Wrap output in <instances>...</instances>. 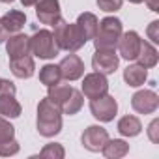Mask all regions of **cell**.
Wrapping results in <instances>:
<instances>
[{"instance_id": "obj_3", "label": "cell", "mask_w": 159, "mask_h": 159, "mask_svg": "<svg viewBox=\"0 0 159 159\" xmlns=\"http://www.w3.org/2000/svg\"><path fill=\"white\" fill-rule=\"evenodd\" d=\"M54 41L58 45V49H64V51H69V52H75L81 47L86 45V38L83 36V32L79 30L77 25H71V23H66L64 19L54 26Z\"/></svg>"}, {"instance_id": "obj_20", "label": "cell", "mask_w": 159, "mask_h": 159, "mask_svg": "<svg viewBox=\"0 0 159 159\" xmlns=\"http://www.w3.org/2000/svg\"><path fill=\"white\" fill-rule=\"evenodd\" d=\"M21 112H23V107L15 99V96H11V94L0 96V116H4V118H17V116H21Z\"/></svg>"}, {"instance_id": "obj_32", "label": "cell", "mask_w": 159, "mask_h": 159, "mask_svg": "<svg viewBox=\"0 0 159 159\" xmlns=\"http://www.w3.org/2000/svg\"><path fill=\"white\" fill-rule=\"evenodd\" d=\"M144 2L148 4V8L152 11H159V6H157V0H144Z\"/></svg>"}, {"instance_id": "obj_21", "label": "cell", "mask_w": 159, "mask_h": 159, "mask_svg": "<svg viewBox=\"0 0 159 159\" xmlns=\"http://www.w3.org/2000/svg\"><path fill=\"white\" fill-rule=\"evenodd\" d=\"M140 131H142V124H140V120L137 116L127 114V116L118 120V133L120 135H124V137H137Z\"/></svg>"}, {"instance_id": "obj_23", "label": "cell", "mask_w": 159, "mask_h": 159, "mask_svg": "<svg viewBox=\"0 0 159 159\" xmlns=\"http://www.w3.org/2000/svg\"><path fill=\"white\" fill-rule=\"evenodd\" d=\"M83 103H84V99H83V94L79 92V90H75V88H73V92L69 94V98H67V99L62 103L60 111H62V114L73 116V114H77L79 111L83 109Z\"/></svg>"}, {"instance_id": "obj_11", "label": "cell", "mask_w": 159, "mask_h": 159, "mask_svg": "<svg viewBox=\"0 0 159 159\" xmlns=\"http://www.w3.org/2000/svg\"><path fill=\"white\" fill-rule=\"evenodd\" d=\"M140 36L135 32V30H129V32H122L120 39H118V51H120V56L125 58V60H137V54L140 51Z\"/></svg>"}, {"instance_id": "obj_36", "label": "cell", "mask_w": 159, "mask_h": 159, "mask_svg": "<svg viewBox=\"0 0 159 159\" xmlns=\"http://www.w3.org/2000/svg\"><path fill=\"white\" fill-rule=\"evenodd\" d=\"M0 83H2V79H0Z\"/></svg>"}, {"instance_id": "obj_24", "label": "cell", "mask_w": 159, "mask_h": 159, "mask_svg": "<svg viewBox=\"0 0 159 159\" xmlns=\"http://www.w3.org/2000/svg\"><path fill=\"white\" fill-rule=\"evenodd\" d=\"M60 81H62V75H60L58 66H54V64H47V66H43V67L39 69V83L45 84L47 88L58 84Z\"/></svg>"}, {"instance_id": "obj_27", "label": "cell", "mask_w": 159, "mask_h": 159, "mask_svg": "<svg viewBox=\"0 0 159 159\" xmlns=\"http://www.w3.org/2000/svg\"><path fill=\"white\" fill-rule=\"evenodd\" d=\"M17 152H19V142L15 139L0 142V157H10V155H15Z\"/></svg>"}, {"instance_id": "obj_31", "label": "cell", "mask_w": 159, "mask_h": 159, "mask_svg": "<svg viewBox=\"0 0 159 159\" xmlns=\"http://www.w3.org/2000/svg\"><path fill=\"white\" fill-rule=\"evenodd\" d=\"M10 38V34H8V30L2 26V23H0V43H4L6 39Z\"/></svg>"}, {"instance_id": "obj_5", "label": "cell", "mask_w": 159, "mask_h": 159, "mask_svg": "<svg viewBox=\"0 0 159 159\" xmlns=\"http://www.w3.org/2000/svg\"><path fill=\"white\" fill-rule=\"evenodd\" d=\"M90 111H92V116L99 122H112L116 112H118V103L112 96L105 94L101 98H96V99H90Z\"/></svg>"}, {"instance_id": "obj_15", "label": "cell", "mask_w": 159, "mask_h": 159, "mask_svg": "<svg viewBox=\"0 0 159 159\" xmlns=\"http://www.w3.org/2000/svg\"><path fill=\"white\" fill-rule=\"evenodd\" d=\"M146 79H148V69L140 64H131L124 69V81L133 88L142 86L146 83Z\"/></svg>"}, {"instance_id": "obj_1", "label": "cell", "mask_w": 159, "mask_h": 159, "mask_svg": "<svg viewBox=\"0 0 159 159\" xmlns=\"http://www.w3.org/2000/svg\"><path fill=\"white\" fill-rule=\"evenodd\" d=\"M36 125H38V133L41 137H47V139H51L62 131V111L56 105H52L47 98L41 99L38 105Z\"/></svg>"}, {"instance_id": "obj_2", "label": "cell", "mask_w": 159, "mask_h": 159, "mask_svg": "<svg viewBox=\"0 0 159 159\" xmlns=\"http://www.w3.org/2000/svg\"><path fill=\"white\" fill-rule=\"evenodd\" d=\"M124 32L122 21L118 17H105L98 23V30L94 36L96 51H112L118 45V39Z\"/></svg>"}, {"instance_id": "obj_30", "label": "cell", "mask_w": 159, "mask_h": 159, "mask_svg": "<svg viewBox=\"0 0 159 159\" xmlns=\"http://www.w3.org/2000/svg\"><path fill=\"white\" fill-rule=\"evenodd\" d=\"M157 28H159V21H153V23H150V26H148V36H150V39H152L153 43H157V41H159Z\"/></svg>"}, {"instance_id": "obj_17", "label": "cell", "mask_w": 159, "mask_h": 159, "mask_svg": "<svg viewBox=\"0 0 159 159\" xmlns=\"http://www.w3.org/2000/svg\"><path fill=\"white\" fill-rule=\"evenodd\" d=\"M101 152H103V155L107 159H120V157L127 155L129 144L125 140H122V139H109L105 142V146L101 148Z\"/></svg>"}, {"instance_id": "obj_16", "label": "cell", "mask_w": 159, "mask_h": 159, "mask_svg": "<svg viewBox=\"0 0 159 159\" xmlns=\"http://www.w3.org/2000/svg\"><path fill=\"white\" fill-rule=\"evenodd\" d=\"M0 23H2V26L11 36V34L21 32V28L26 25V15L23 11H19V10H11V11H8L2 19H0Z\"/></svg>"}, {"instance_id": "obj_7", "label": "cell", "mask_w": 159, "mask_h": 159, "mask_svg": "<svg viewBox=\"0 0 159 159\" xmlns=\"http://www.w3.org/2000/svg\"><path fill=\"white\" fill-rule=\"evenodd\" d=\"M83 94L88 99H96L101 98L105 94H109V81L103 73H88L84 75V81H83Z\"/></svg>"}, {"instance_id": "obj_9", "label": "cell", "mask_w": 159, "mask_h": 159, "mask_svg": "<svg viewBox=\"0 0 159 159\" xmlns=\"http://www.w3.org/2000/svg\"><path fill=\"white\" fill-rule=\"evenodd\" d=\"M120 64V56L116 54V51H96V54L92 56V67L98 73L103 75H111L118 69Z\"/></svg>"}, {"instance_id": "obj_34", "label": "cell", "mask_w": 159, "mask_h": 159, "mask_svg": "<svg viewBox=\"0 0 159 159\" xmlns=\"http://www.w3.org/2000/svg\"><path fill=\"white\" fill-rule=\"evenodd\" d=\"M129 2H131V4H142L144 0H129Z\"/></svg>"}, {"instance_id": "obj_18", "label": "cell", "mask_w": 159, "mask_h": 159, "mask_svg": "<svg viewBox=\"0 0 159 159\" xmlns=\"http://www.w3.org/2000/svg\"><path fill=\"white\" fill-rule=\"evenodd\" d=\"M98 17L94 15V13H90V11H84V13H81L79 15V19H77V26H79V30L83 32V36L86 38V41L88 39H94V36H96V30H98Z\"/></svg>"}, {"instance_id": "obj_22", "label": "cell", "mask_w": 159, "mask_h": 159, "mask_svg": "<svg viewBox=\"0 0 159 159\" xmlns=\"http://www.w3.org/2000/svg\"><path fill=\"white\" fill-rule=\"evenodd\" d=\"M73 92V86H69V84H54V86H49V94H47V99L52 103V105H56L58 109L62 107V103L69 98V94Z\"/></svg>"}, {"instance_id": "obj_26", "label": "cell", "mask_w": 159, "mask_h": 159, "mask_svg": "<svg viewBox=\"0 0 159 159\" xmlns=\"http://www.w3.org/2000/svg\"><path fill=\"white\" fill-rule=\"evenodd\" d=\"M11 139H15V127L4 116H0V142H6Z\"/></svg>"}, {"instance_id": "obj_25", "label": "cell", "mask_w": 159, "mask_h": 159, "mask_svg": "<svg viewBox=\"0 0 159 159\" xmlns=\"http://www.w3.org/2000/svg\"><path fill=\"white\" fill-rule=\"evenodd\" d=\"M64 155H66V150L58 142L45 144V148L39 152V157H45V159H64Z\"/></svg>"}, {"instance_id": "obj_8", "label": "cell", "mask_w": 159, "mask_h": 159, "mask_svg": "<svg viewBox=\"0 0 159 159\" xmlns=\"http://www.w3.org/2000/svg\"><path fill=\"white\" fill-rule=\"evenodd\" d=\"M107 140H109V133L101 125H88L81 135V142L88 152H99Z\"/></svg>"}, {"instance_id": "obj_28", "label": "cell", "mask_w": 159, "mask_h": 159, "mask_svg": "<svg viewBox=\"0 0 159 159\" xmlns=\"http://www.w3.org/2000/svg\"><path fill=\"white\" fill-rule=\"evenodd\" d=\"M124 0H98V6L101 11H107V13H114L122 8Z\"/></svg>"}, {"instance_id": "obj_35", "label": "cell", "mask_w": 159, "mask_h": 159, "mask_svg": "<svg viewBox=\"0 0 159 159\" xmlns=\"http://www.w3.org/2000/svg\"><path fill=\"white\" fill-rule=\"evenodd\" d=\"M0 2H2V4H11L13 0H0Z\"/></svg>"}, {"instance_id": "obj_10", "label": "cell", "mask_w": 159, "mask_h": 159, "mask_svg": "<svg viewBox=\"0 0 159 159\" xmlns=\"http://www.w3.org/2000/svg\"><path fill=\"white\" fill-rule=\"evenodd\" d=\"M131 107L139 114H152L159 107V98H157V94L153 90H140V92L133 94Z\"/></svg>"}, {"instance_id": "obj_14", "label": "cell", "mask_w": 159, "mask_h": 159, "mask_svg": "<svg viewBox=\"0 0 159 159\" xmlns=\"http://www.w3.org/2000/svg\"><path fill=\"white\" fill-rule=\"evenodd\" d=\"M10 69L17 79H30L36 71V64H34V58L26 54L19 58H10Z\"/></svg>"}, {"instance_id": "obj_4", "label": "cell", "mask_w": 159, "mask_h": 159, "mask_svg": "<svg viewBox=\"0 0 159 159\" xmlns=\"http://www.w3.org/2000/svg\"><path fill=\"white\" fill-rule=\"evenodd\" d=\"M58 52H60V49L54 41L52 32L43 28V30H36L34 36H30V54L49 60V58L58 56Z\"/></svg>"}, {"instance_id": "obj_29", "label": "cell", "mask_w": 159, "mask_h": 159, "mask_svg": "<svg viewBox=\"0 0 159 159\" xmlns=\"http://www.w3.org/2000/svg\"><path fill=\"white\" fill-rule=\"evenodd\" d=\"M157 127H159V120H153V122L150 124V127H148L150 140H152V142H155V144L159 142V135H157V131H159V129H157Z\"/></svg>"}, {"instance_id": "obj_12", "label": "cell", "mask_w": 159, "mask_h": 159, "mask_svg": "<svg viewBox=\"0 0 159 159\" xmlns=\"http://www.w3.org/2000/svg\"><path fill=\"white\" fill-rule=\"evenodd\" d=\"M58 69H60L62 79H66V81H77V79H81L84 75V62L77 54H69L58 64Z\"/></svg>"}, {"instance_id": "obj_33", "label": "cell", "mask_w": 159, "mask_h": 159, "mask_svg": "<svg viewBox=\"0 0 159 159\" xmlns=\"http://www.w3.org/2000/svg\"><path fill=\"white\" fill-rule=\"evenodd\" d=\"M21 4H23L25 8H30V6H34V4H36V0H21Z\"/></svg>"}, {"instance_id": "obj_13", "label": "cell", "mask_w": 159, "mask_h": 159, "mask_svg": "<svg viewBox=\"0 0 159 159\" xmlns=\"http://www.w3.org/2000/svg\"><path fill=\"white\" fill-rule=\"evenodd\" d=\"M6 51L10 54V58H19V56H26L30 54V38L25 34H11L8 38L6 43Z\"/></svg>"}, {"instance_id": "obj_19", "label": "cell", "mask_w": 159, "mask_h": 159, "mask_svg": "<svg viewBox=\"0 0 159 159\" xmlns=\"http://www.w3.org/2000/svg\"><path fill=\"white\" fill-rule=\"evenodd\" d=\"M157 58H159L157 49H155L152 43H148L146 39H142V41H140V51H139V54H137L139 64L144 66L146 69H150V67H155V66H157Z\"/></svg>"}, {"instance_id": "obj_6", "label": "cell", "mask_w": 159, "mask_h": 159, "mask_svg": "<svg viewBox=\"0 0 159 159\" xmlns=\"http://www.w3.org/2000/svg\"><path fill=\"white\" fill-rule=\"evenodd\" d=\"M36 15L39 23L56 26L62 21V11H60V2L58 0H36Z\"/></svg>"}]
</instances>
